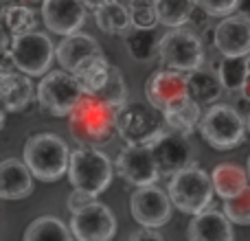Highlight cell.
I'll return each instance as SVG.
<instances>
[{
    "instance_id": "obj_1",
    "label": "cell",
    "mask_w": 250,
    "mask_h": 241,
    "mask_svg": "<svg viewBox=\"0 0 250 241\" xmlns=\"http://www.w3.org/2000/svg\"><path fill=\"white\" fill-rule=\"evenodd\" d=\"M119 108L95 95H86L77 103V108L68 114V127L77 145L101 147L108 145L117 134Z\"/></svg>"
},
{
    "instance_id": "obj_2",
    "label": "cell",
    "mask_w": 250,
    "mask_h": 241,
    "mask_svg": "<svg viewBox=\"0 0 250 241\" xmlns=\"http://www.w3.org/2000/svg\"><path fill=\"white\" fill-rule=\"evenodd\" d=\"M22 156L31 173L42 182H55L64 173H68L70 149L64 138H60L57 134L42 132L26 138Z\"/></svg>"
},
{
    "instance_id": "obj_3",
    "label": "cell",
    "mask_w": 250,
    "mask_h": 241,
    "mask_svg": "<svg viewBox=\"0 0 250 241\" xmlns=\"http://www.w3.org/2000/svg\"><path fill=\"white\" fill-rule=\"evenodd\" d=\"M167 191L173 206L187 215H198V213L207 211L213 202V195H215L211 176L204 169H200L198 164H189L182 171H178L176 176L169 178Z\"/></svg>"
},
{
    "instance_id": "obj_4",
    "label": "cell",
    "mask_w": 250,
    "mask_h": 241,
    "mask_svg": "<svg viewBox=\"0 0 250 241\" xmlns=\"http://www.w3.org/2000/svg\"><path fill=\"white\" fill-rule=\"evenodd\" d=\"M86 97L82 81L68 70H48L38 83V103L46 114L64 119Z\"/></svg>"
},
{
    "instance_id": "obj_5",
    "label": "cell",
    "mask_w": 250,
    "mask_h": 241,
    "mask_svg": "<svg viewBox=\"0 0 250 241\" xmlns=\"http://www.w3.org/2000/svg\"><path fill=\"white\" fill-rule=\"evenodd\" d=\"M200 134L213 149L226 151L242 145L248 134V125L244 120V114L233 105L215 103L202 114Z\"/></svg>"
},
{
    "instance_id": "obj_6",
    "label": "cell",
    "mask_w": 250,
    "mask_h": 241,
    "mask_svg": "<svg viewBox=\"0 0 250 241\" xmlns=\"http://www.w3.org/2000/svg\"><path fill=\"white\" fill-rule=\"evenodd\" d=\"M114 169L110 158L99 147H82L70 151L68 180L75 189H83L99 195L110 186Z\"/></svg>"
},
{
    "instance_id": "obj_7",
    "label": "cell",
    "mask_w": 250,
    "mask_h": 241,
    "mask_svg": "<svg viewBox=\"0 0 250 241\" xmlns=\"http://www.w3.org/2000/svg\"><path fill=\"white\" fill-rule=\"evenodd\" d=\"M55 51L57 46L42 31L13 35L11 46H9V55H11L16 68L26 73L29 77H44L53 64Z\"/></svg>"
},
{
    "instance_id": "obj_8",
    "label": "cell",
    "mask_w": 250,
    "mask_h": 241,
    "mask_svg": "<svg viewBox=\"0 0 250 241\" xmlns=\"http://www.w3.org/2000/svg\"><path fill=\"white\" fill-rule=\"evenodd\" d=\"M158 110H149L143 103H125L117 114V134L127 145H154L165 132V117H158Z\"/></svg>"
},
{
    "instance_id": "obj_9",
    "label": "cell",
    "mask_w": 250,
    "mask_h": 241,
    "mask_svg": "<svg viewBox=\"0 0 250 241\" xmlns=\"http://www.w3.org/2000/svg\"><path fill=\"white\" fill-rule=\"evenodd\" d=\"M158 57L167 68L191 73L204 66V44L193 31L178 26L160 38Z\"/></svg>"
},
{
    "instance_id": "obj_10",
    "label": "cell",
    "mask_w": 250,
    "mask_h": 241,
    "mask_svg": "<svg viewBox=\"0 0 250 241\" xmlns=\"http://www.w3.org/2000/svg\"><path fill=\"white\" fill-rule=\"evenodd\" d=\"M145 97L154 110L160 114L182 105L189 101V86H187V73L173 68L156 70L145 81Z\"/></svg>"
},
{
    "instance_id": "obj_11",
    "label": "cell",
    "mask_w": 250,
    "mask_h": 241,
    "mask_svg": "<svg viewBox=\"0 0 250 241\" xmlns=\"http://www.w3.org/2000/svg\"><path fill=\"white\" fill-rule=\"evenodd\" d=\"M171 198L160 186H138L129 198V213L145 228H160L171 220Z\"/></svg>"
},
{
    "instance_id": "obj_12",
    "label": "cell",
    "mask_w": 250,
    "mask_h": 241,
    "mask_svg": "<svg viewBox=\"0 0 250 241\" xmlns=\"http://www.w3.org/2000/svg\"><path fill=\"white\" fill-rule=\"evenodd\" d=\"M70 230L77 241H112L117 235V220L105 204L92 202L83 211L73 213Z\"/></svg>"
},
{
    "instance_id": "obj_13",
    "label": "cell",
    "mask_w": 250,
    "mask_h": 241,
    "mask_svg": "<svg viewBox=\"0 0 250 241\" xmlns=\"http://www.w3.org/2000/svg\"><path fill=\"white\" fill-rule=\"evenodd\" d=\"M114 167H117L119 176L127 180L132 186L156 184L160 178L158 164H156L154 151L149 145H127L119 154Z\"/></svg>"
},
{
    "instance_id": "obj_14",
    "label": "cell",
    "mask_w": 250,
    "mask_h": 241,
    "mask_svg": "<svg viewBox=\"0 0 250 241\" xmlns=\"http://www.w3.org/2000/svg\"><path fill=\"white\" fill-rule=\"evenodd\" d=\"M156 164H158L160 176L171 178L178 171L191 164V156H193V147L187 134H180L176 129H167L158 141L151 145Z\"/></svg>"
},
{
    "instance_id": "obj_15",
    "label": "cell",
    "mask_w": 250,
    "mask_h": 241,
    "mask_svg": "<svg viewBox=\"0 0 250 241\" xmlns=\"http://www.w3.org/2000/svg\"><path fill=\"white\" fill-rule=\"evenodd\" d=\"M86 2L83 0H44L42 20L46 29L55 35L77 33L86 22Z\"/></svg>"
},
{
    "instance_id": "obj_16",
    "label": "cell",
    "mask_w": 250,
    "mask_h": 241,
    "mask_svg": "<svg viewBox=\"0 0 250 241\" xmlns=\"http://www.w3.org/2000/svg\"><path fill=\"white\" fill-rule=\"evenodd\" d=\"M213 46L224 57H248L250 55V20L239 13L222 18L215 26Z\"/></svg>"
},
{
    "instance_id": "obj_17",
    "label": "cell",
    "mask_w": 250,
    "mask_h": 241,
    "mask_svg": "<svg viewBox=\"0 0 250 241\" xmlns=\"http://www.w3.org/2000/svg\"><path fill=\"white\" fill-rule=\"evenodd\" d=\"M97 55H104L97 40L88 33H79V31L77 33L64 35L55 51V60L68 73H75L83 61H88L90 57H97Z\"/></svg>"
},
{
    "instance_id": "obj_18",
    "label": "cell",
    "mask_w": 250,
    "mask_h": 241,
    "mask_svg": "<svg viewBox=\"0 0 250 241\" xmlns=\"http://www.w3.org/2000/svg\"><path fill=\"white\" fill-rule=\"evenodd\" d=\"M189 241H235L233 221L226 217V213L207 211L193 215L189 228H187Z\"/></svg>"
},
{
    "instance_id": "obj_19",
    "label": "cell",
    "mask_w": 250,
    "mask_h": 241,
    "mask_svg": "<svg viewBox=\"0 0 250 241\" xmlns=\"http://www.w3.org/2000/svg\"><path fill=\"white\" fill-rule=\"evenodd\" d=\"M33 173L16 158H7L0 162V200H24L33 193Z\"/></svg>"
},
{
    "instance_id": "obj_20",
    "label": "cell",
    "mask_w": 250,
    "mask_h": 241,
    "mask_svg": "<svg viewBox=\"0 0 250 241\" xmlns=\"http://www.w3.org/2000/svg\"><path fill=\"white\" fill-rule=\"evenodd\" d=\"M31 77L22 70H9L0 75V101L9 112H22L29 108L33 99H38Z\"/></svg>"
},
{
    "instance_id": "obj_21",
    "label": "cell",
    "mask_w": 250,
    "mask_h": 241,
    "mask_svg": "<svg viewBox=\"0 0 250 241\" xmlns=\"http://www.w3.org/2000/svg\"><path fill=\"white\" fill-rule=\"evenodd\" d=\"M187 86H189V97L198 101L200 105L215 103L224 90L220 75L211 68H204V66L187 73Z\"/></svg>"
},
{
    "instance_id": "obj_22",
    "label": "cell",
    "mask_w": 250,
    "mask_h": 241,
    "mask_svg": "<svg viewBox=\"0 0 250 241\" xmlns=\"http://www.w3.org/2000/svg\"><path fill=\"white\" fill-rule=\"evenodd\" d=\"M211 180H213V186H215V193L222 200H230L246 189L250 176L246 169H242L235 162H220L213 169Z\"/></svg>"
},
{
    "instance_id": "obj_23",
    "label": "cell",
    "mask_w": 250,
    "mask_h": 241,
    "mask_svg": "<svg viewBox=\"0 0 250 241\" xmlns=\"http://www.w3.org/2000/svg\"><path fill=\"white\" fill-rule=\"evenodd\" d=\"M125 48H127L129 57L136 61H154V57H158L160 53V38L154 29H138V26H132V29L125 31Z\"/></svg>"
},
{
    "instance_id": "obj_24",
    "label": "cell",
    "mask_w": 250,
    "mask_h": 241,
    "mask_svg": "<svg viewBox=\"0 0 250 241\" xmlns=\"http://www.w3.org/2000/svg\"><path fill=\"white\" fill-rule=\"evenodd\" d=\"M22 241H75V235L60 217L42 215L26 226Z\"/></svg>"
},
{
    "instance_id": "obj_25",
    "label": "cell",
    "mask_w": 250,
    "mask_h": 241,
    "mask_svg": "<svg viewBox=\"0 0 250 241\" xmlns=\"http://www.w3.org/2000/svg\"><path fill=\"white\" fill-rule=\"evenodd\" d=\"M95 22L104 33L119 35L132 26V18H129V7L121 4L119 0H108L101 7L95 9Z\"/></svg>"
},
{
    "instance_id": "obj_26",
    "label": "cell",
    "mask_w": 250,
    "mask_h": 241,
    "mask_svg": "<svg viewBox=\"0 0 250 241\" xmlns=\"http://www.w3.org/2000/svg\"><path fill=\"white\" fill-rule=\"evenodd\" d=\"M110 73H112V64L104 55H97L90 57L88 61H83L73 75L82 81L86 95H97L104 88V83L110 79Z\"/></svg>"
},
{
    "instance_id": "obj_27",
    "label": "cell",
    "mask_w": 250,
    "mask_h": 241,
    "mask_svg": "<svg viewBox=\"0 0 250 241\" xmlns=\"http://www.w3.org/2000/svg\"><path fill=\"white\" fill-rule=\"evenodd\" d=\"M156 13H158V24L167 29L189 24L195 9V0H154Z\"/></svg>"
},
{
    "instance_id": "obj_28",
    "label": "cell",
    "mask_w": 250,
    "mask_h": 241,
    "mask_svg": "<svg viewBox=\"0 0 250 241\" xmlns=\"http://www.w3.org/2000/svg\"><path fill=\"white\" fill-rule=\"evenodd\" d=\"M165 117V123H167L169 129H176L180 134H193L195 127H200V120H202V108H200L198 101L189 99L185 101L182 105L178 108L169 110V112L163 114Z\"/></svg>"
},
{
    "instance_id": "obj_29",
    "label": "cell",
    "mask_w": 250,
    "mask_h": 241,
    "mask_svg": "<svg viewBox=\"0 0 250 241\" xmlns=\"http://www.w3.org/2000/svg\"><path fill=\"white\" fill-rule=\"evenodd\" d=\"M0 20L9 29L11 35H22L35 31L38 26V13L33 11V7L29 4H4L0 11Z\"/></svg>"
},
{
    "instance_id": "obj_30",
    "label": "cell",
    "mask_w": 250,
    "mask_h": 241,
    "mask_svg": "<svg viewBox=\"0 0 250 241\" xmlns=\"http://www.w3.org/2000/svg\"><path fill=\"white\" fill-rule=\"evenodd\" d=\"M248 73L246 57H224L217 66V75L222 79V86L229 92H242L244 81Z\"/></svg>"
},
{
    "instance_id": "obj_31",
    "label": "cell",
    "mask_w": 250,
    "mask_h": 241,
    "mask_svg": "<svg viewBox=\"0 0 250 241\" xmlns=\"http://www.w3.org/2000/svg\"><path fill=\"white\" fill-rule=\"evenodd\" d=\"M95 97H99V99L108 101L110 105H114V108L121 110L123 105L127 103V86H125V81H123V73H121V70L112 66L110 79L104 83V88H101Z\"/></svg>"
},
{
    "instance_id": "obj_32",
    "label": "cell",
    "mask_w": 250,
    "mask_h": 241,
    "mask_svg": "<svg viewBox=\"0 0 250 241\" xmlns=\"http://www.w3.org/2000/svg\"><path fill=\"white\" fill-rule=\"evenodd\" d=\"M224 213L233 224H239V226L250 224V184L239 195L224 200Z\"/></svg>"
},
{
    "instance_id": "obj_33",
    "label": "cell",
    "mask_w": 250,
    "mask_h": 241,
    "mask_svg": "<svg viewBox=\"0 0 250 241\" xmlns=\"http://www.w3.org/2000/svg\"><path fill=\"white\" fill-rule=\"evenodd\" d=\"M129 18H132V26L154 29L158 24L154 0H129Z\"/></svg>"
},
{
    "instance_id": "obj_34",
    "label": "cell",
    "mask_w": 250,
    "mask_h": 241,
    "mask_svg": "<svg viewBox=\"0 0 250 241\" xmlns=\"http://www.w3.org/2000/svg\"><path fill=\"white\" fill-rule=\"evenodd\" d=\"M195 4L202 7L213 18H226L233 11H237L239 0H195Z\"/></svg>"
},
{
    "instance_id": "obj_35",
    "label": "cell",
    "mask_w": 250,
    "mask_h": 241,
    "mask_svg": "<svg viewBox=\"0 0 250 241\" xmlns=\"http://www.w3.org/2000/svg\"><path fill=\"white\" fill-rule=\"evenodd\" d=\"M92 202H97V195L95 193L83 191V189H75L73 193L68 195V200H66V206H68L70 213H79V211H83L86 206H90Z\"/></svg>"
},
{
    "instance_id": "obj_36",
    "label": "cell",
    "mask_w": 250,
    "mask_h": 241,
    "mask_svg": "<svg viewBox=\"0 0 250 241\" xmlns=\"http://www.w3.org/2000/svg\"><path fill=\"white\" fill-rule=\"evenodd\" d=\"M127 241H165V237L158 233V228H145V226H143L141 230L129 235Z\"/></svg>"
},
{
    "instance_id": "obj_37",
    "label": "cell",
    "mask_w": 250,
    "mask_h": 241,
    "mask_svg": "<svg viewBox=\"0 0 250 241\" xmlns=\"http://www.w3.org/2000/svg\"><path fill=\"white\" fill-rule=\"evenodd\" d=\"M11 38L13 35L9 33V29L2 24V20H0V53L9 51V46H11Z\"/></svg>"
},
{
    "instance_id": "obj_38",
    "label": "cell",
    "mask_w": 250,
    "mask_h": 241,
    "mask_svg": "<svg viewBox=\"0 0 250 241\" xmlns=\"http://www.w3.org/2000/svg\"><path fill=\"white\" fill-rule=\"evenodd\" d=\"M9 70H16V64H13L11 55L7 53H0V75L2 73H9Z\"/></svg>"
},
{
    "instance_id": "obj_39",
    "label": "cell",
    "mask_w": 250,
    "mask_h": 241,
    "mask_svg": "<svg viewBox=\"0 0 250 241\" xmlns=\"http://www.w3.org/2000/svg\"><path fill=\"white\" fill-rule=\"evenodd\" d=\"M246 61H248V73H246V81H244V88H242V97H246L250 101V55L246 57Z\"/></svg>"
},
{
    "instance_id": "obj_40",
    "label": "cell",
    "mask_w": 250,
    "mask_h": 241,
    "mask_svg": "<svg viewBox=\"0 0 250 241\" xmlns=\"http://www.w3.org/2000/svg\"><path fill=\"white\" fill-rule=\"evenodd\" d=\"M237 13L250 20V0H239V4H237Z\"/></svg>"
},
{
    "instance_id": "obj_41",
    "label": "cell",
    "mask_w": 250,
    "mask_h": 241,
    "mask_svg": "<svg viewBox=\"0 0 250 241\" xmlns=\"http://www.w3.org/2000/svg\"><path fill=\"white\" fill-rule=\"evenodd\" d=\"M7 112H9V110L4 108V103L0 101V132H2V127H4V119H7Z\"/></svg>"
},
{
    "instance_id": "obj_42",
    "label": "cell",
    "mask_w": 250,
    "mask_h": 241,
    "mask_svg": "<svg viewBox=\"0 0 250 241\" xmlns=\"http://www.w3.org/2000/svg\"><path fill=\"white\" fill-rule=\"evenodd\" d=\"M83 2H86L88 9H97V7H101L104 2H108V0H83Z\"/></svg>"
},
{
    "instance_id": "obj_43",
    "label": "cell",
    "mask_w": 250,
    "mask_h": 241,
    "mask_svg": "<svg viewBox=\"0 0 250 241\" xmlns=\"http://www.w3.org/2000/svg\"><path fill=\"white\" fill-rule=\"evenodd\" d=\"M22 4H29V7H33V4H38V2H44V0H20Z\"/></svg>"
},
{
    "instance_id": "obj_44",
    "label": "cell",
    "mask_w": 250,
    "mask_h": 241,
    "mask_svg": "<svg viewBox=\"0 0 250 241\" xmlns=\"http://www.w3.org/2000/svg\"><path fill=\"white\" fill-rule=\"evenodd\" d=\"M0 2H2V4H13L16 0H0Z\"/></svg>"
},
{
    "instance_id": "obj_45",
    "label": "cell",
    "mask_w": 250,
    "mask_h": 241,
    "mask_svg": "<svg viewBox=\"0 0 250 241\" xmlns=\"http://www.w3.org/2000/svg\"><path fill=\"white\" fill-rule=\"evenodd\" d=\"M246 125H248V134H250V114H248V119H246Z\"/></svg>"
},
{
    "instance_id": "obj_46",
    "label": "cell",
    "mask_w": 250,
    "mask_h": 241,
    "mask_svg": "<svg viewBox=\"0 0 250 241\" xmlns=\"http://www.w3.org/2000/svg\"><path fill=\"white\" fill-rule=\"evenodd\" d=\"M248 176H250V158H248Z\"/></svg>"
}]
</instances>
